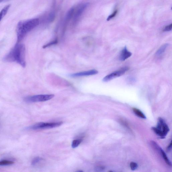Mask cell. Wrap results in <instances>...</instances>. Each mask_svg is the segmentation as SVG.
Here are the masks:
<instances>
[{
  "mask_svg": "<svg viewBox=\"0 0 172 172\" xmlns=\"http://www.w3.org/2000/svg\"><path fill=\"white\" fill-rule=\"evenodd\" d=\"M172 24H171L167 26H165L164 29H163V31L164 32L170 31L172 30Z\"/></svg>",
  "mask_w": 172,
  "mask_h": 172,
  "instance_id": "obj_22",
  "label": "cell"
},
{
  "mask_svg": "<svg viewBox=\"0 0 172 172\" xmlns=\"http://www.w3.org/2000/svg\"><path fill=\"white\" fill-rule=\"evenodd\" d=\"M83 141L82 139H77L74 140L72 142V147L73 148H75L78 147L81 143Z\"/></svg>",
  "mask_w": 172,
  "mask_h": 172,
  "instance_id": "obj_16",
  "label": "cell"
},
{
  "mask_svg": "<svg viewBox=\"0 0 172 172\" xmlns=\"http://www.w3.org/2000/svg\"><path fill=\"white\" fill-rule=\"evenodd\" d=\"M6 1V0H0V3H1L4 2V1Z\"/></svg>",
  "mask_w": 172,
  "mask_h": 172,
  "instance_id": "obj_26",
  "label": "cell"
},
{
  "mask_svg": "<svg viewBox=\"0 0 172 172\" xmlns=\"http://www.w3.org/2000/svg\"><path fill=\"white\" fill-rule=\"evenodd\" d=\"M168 46V44L167 43L165 44L162 45L156 52V56H161L165 52Z\"/></svg>",
  "mask_w": 172,
  "mask_h": 172,
  "instance_id": "obj_12",
  "label": "cell"
},
{
  "mask_svg": "<svg viewBox=\"0 0 172 172\" xmlns=\"http://www.w3.org/2000/svg\"><path fill=\"white\" fill-rule=\"evenodd\" d=\"M130 167L131 170L134 171L136 170V169L138 168V166L136 163L132 162L130 163Z\"/></svg>",
  "mask_w": 172,
  "mask_h": 172,
  "instance_id": "obj_20",
  "label": "cell"
},
{
  "mask_svg": "<svg viewBox=\"0 0 172 172\" xmlns=\"http://www.w3.org/2000/svg\"><path fill=\"white\" fill-rule=\"evenodd\" d=\"M14 162L10 160H3L0 161V166L9 165L13 164Z\"/></svg>",
  "mask_w": 172,
  "mask_h": 172,
  "instance_id": "obj_17",
  "label": "cell"
},
{
  "mask_svg": "<svg viewBox=\"0 0 172 172\" xmlns=\"http://www.w3.org/2000/svg\"><path fill=\"white\" fill-rule=\"evenodd\" d=\"M152 130L157 135L162 138L165 137L170 131V129L167 125L164 119L161 117L158 118L157 127H153Z\"/></svg>",
  "mask_w": 172,
  "mask_h": 172,
  "instance_id": "obj_3",
  "label": "cell"
},
{
  "mask_svg": "<svg viewBox=\"0 0 172 172\" xmlns=\"http://www.w3.org/2000/svg\"><path fill=\"white\" fill-rule=\"evenodd\" d=\"M25 46L20 42L17 43L14 47L3 58L6 62H16L23 67L26 65Z\"/></svg>",
  "mask_w": 172,
  "mask_h": 172,
  "instance_id": "obj_1",
  "label": "cell"
},
{
  "mask_svg": "<svg viewBox=\"0 0 172 172\" xmlns=\"http://www.w3.org/2000/svg\"><path fill=\"white\" fill-rule=\"evenodd\" d=\"M172 142V141H171L169 145L167 148V151H170L171 149Z\"/></svg>",
  "mask_w": 172,
  "mask_h": 172,
  "instance_id": "obj_24",
  "label": "cell"
},
{
  "mask_svg": "<svg viewBox=\"0 0 172 172\" xmlns=\"http://www.w3.org/2000/svg\"><path fill=\"white\" fill-rule=\"evenodd\" d=\"M55 13L54 11H52L49 14L48 17V21L49 22H53L55 19Z\"/></svg>",
  "mask_w": 172,
  "mask_h": 172,
  "instance_id": "obj_18",
  "label": "cell"
},
{
  "mask_svg": "<svg viewBox=\"0 0 172 172\" xmlns=\"http://www.w3.org/2000/svg\"><path fill=\"white\" fill-rule=\"evenodd\" d=\"M118 12V10L117 9H116L114 12L111 14V15L109 16L107 18V21H109L110 20L112 19V18H114V17H115L117 14Z\"/></svg>",
  "mask_w": 172,
  "mask_h": 172,
  "instance_id": "obj_19",
  "label": "cell"
},
{
  "mask_svg": "<svg viewBox=\"0 0 172 172\" xmlns=\"http://www.w3.org/2000/svg\"><path fill=\"white\" fill-rule=\"evenodd\" d=\"M62 122H50V123H44V122H39L29 127L33 130H37L40 129H51L59 127L63 124Z\"/></svg>",
  "mask_w": 172,
  "mask_h": 172,
  "instance_id": "obj_5",
  "label": "cell"
},
{
  "mask_svg": "<svg viewBox=\"0 0 172 172\" xmlns=\"http://www.w3.org/2000/svg\"><path fill=\"white\" fill-rule=\"evenodd\" d=\"M157 150H158L160 152H161L162 154L163 158H164L165 162L167 163V164L169 166L171 167V163L170 161V160H169L167 155H166V154L164 152V151L162 149L161 147H160L159 146L158 147V148L157 149Z\"/></svg>",
  "mask_w": 172,
  "mask_h": 172,
  "instance_id": "obj_11",
  "label": "cell"
},
{
  "mask_svg": "<svg viewBox=\"0 0 172 172\" xmlns=\"http://www.w3.org/2000/svg\"><path fill=\"white\" fill-rule=\"evenodd\" d=\"M133 110L134 113L139 117L142 119L146 118V117L140 110L135 108H133Z\"/></svg>",
  "mask_w": 172,
  "mask_h": 172,
  "instance_id": "obj_14",
  "label": "cell"
},
{
  "mask_svg": "<svg viewBox=\"0 0 172 172\" xmlns=\"http://www.w3.org/2000/svg\"><path fill=\"white\" fill-rule=\"evenodd\" d=\"M39 19L34 18L21 21L17 24V43L21 42L29 32L39 25Z\"/></svg>",
  "mask_w": 172,
  "mask_h": 172,
  "instance_id": "obj_2",
  "label": "cell"
},
{
  "mask_svg": "<svg viewBox=\"0 0 172 172\" xmlns=\"http://www.w3.org/2000/svg\"><path fill=\"white\" fill-rule=\"evenodd\" d=\"M98 73V71L95 70H90L88 71H84L70 75V77H76L83 76H88L94 75Z\"/></svg>",
  "mask_w": 172,
  "mask_h": 172,
  "instance_id": "obj_8",
  "label": "cell"
},
{
  "mask_svg": "<svg viewBox=\"0 0 172 172\" xmlns=\"http://www.w3.org/2000/svg\"><path fill=\"white\" fill-rule=\"evenodd\" d=\"M132 53L128 51L126 46H125L122 51L119 59L122 61H124L132 56Z\"/></svg>",
  "mask_w": 172,
  "mask_h": 172,
  "instance_id": "obj_9",
  "label": "cell"
},
{
  "mask_svg": "<svg viewBox=\"0 0 172 172\" xmlns=\"http://www.w3.org/2000/svg\"><path fill=\"white\" fill-rule=\"evenodd\" d=\"M128 80L130 81V83H132V82H133L135 81V79H133L132 78H129V79H128Z\"/></svg>",
  "mask_w": 172,
  "mask_h": 172,
  "instance_id": "obj_25",
  "label": "cell"
},
{
  "mask_svg": "<svg viewBox=\"0 0 172 172\" xmlns=\"http://www.w3.org/2000/svg\"><path fill=\"white\" fill-rule=\"evenodd\" d=\"M58 42V41L57 39H56L53 41L49 42V43L47 44L44 45L43 46V48H46L49 47V46H51L52 45H56L57 43Z\"/></svg>",
  "mask_w": 172,
  "mask_h": 172,
  "instance_id": "obj_21",
  "label": "cell"
},
{
  "mask_svg": "<svg viewBox=\"0 0 172 172\" xmlns=\"http://www.w3.org/2000/svg\"><path fill=\"white\" fill-rule=\"evenodd\" d=\"M89 5V3H86L81 5L79 8L77 10L74 14L73 22L74 23H77L82 16L84 11Z\"/></svg>",
  "mask_w": 172,
  "mask_h": 172,
  "instance_id": "obj_7",
  "label": "cell"
},
{
  "mask_svg": "<svg viewBox=\"0 0 172 172\" xmlns=\"http://www.w3.org/2000/svg\"><path fill=\"white\" fill-rule=\"evenodd\" d=\"M10 7L11 5H10L6 6L0 12V22L6 14Z\"/></svg>",
  "mask_w": 172,
  "mask_h": 172,
  "instance_id": "obj_13",
  "label": "cell"
},
{
  "mask_svg": "<svg viewBox=\"0 0 172 172\" xmlns=\"http://www.w3.org/2000/svg\"><path fill=\"white\" fill-rule=\"evenodd\" d=\"M129 68L127 67H124L117 71H115L108 75L105 77L103 80L104 82H108L115 78L121 76L125 73V72L129 70Z\"/></svg>",
  "mask_w": 172,
  "mask_h": 172,
  "instance_id": "obj_6",
  "label": "cell"
},
{
  "mask_svg": "<svg viewBox=\"0 0 172 172\" xmlns=\"http://www.w3.org/2000/svg\"><path fill=\"white\" fill-rule=\"evenodd\" d=\"M54 95H40L29 96L24 99L25 102L27 103H35L42 102L51 100L54 97Z\"/></svg>",
  "mask_w": 172,
  "mask_h": 172,
  "instance_id": "obj_4",
  "label": "cell"
},
{
  "mask_svg": "<svg viewBox=\"0 0 172 172\" xmlns=\"http://www.w3.org/2000/svg\"><path fill=\"white\" fill-rule=\"evenodd\" d=\"M74 12V9L72 8L67 13L64 20V26H66L73 17Z\"/></svg>",
  "mask_w": 172,
  "mask_h": 172,
  "instance_id": "obj_10",
  "label": "cell"
},
{
  "mask_svg": "<svg viewBox=\"0 0 172 172\" xmlns=\"http://www.w3.org/2000/svg\"><path fill=\"white\" fill-rule=\"evenodd\" d=\"M45 160L40 157H37L34 158L31 164L33 166L36 165L39 163L44 162Z\"/></svg>",
  "mask_w": 172,
  "mask_h": 172,
  "instance_id": "obj_15",
  "label": "cell"
},
{
  "mask_svg": "<svg viewBox=\"0 0 172 172\" xmlns=\"http://www.w3.org/2000/svg\"><path fill=\"white\" fill-rule=\"evenodd\" d=\"M105 169V167L103 166H99L95 167V170L96 171H100L103 170Z\"/></svg>",
  "mask_w": 172,
  "mask_h": 172,
  "instance_id": "obj_23",
  "label": "cell"
}]
</instances>
